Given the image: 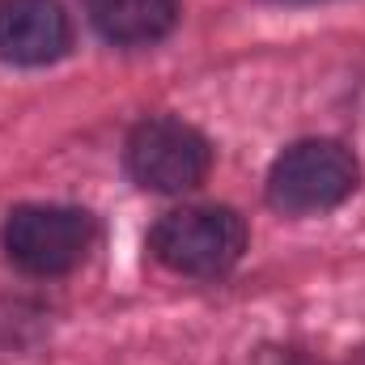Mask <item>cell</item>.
Listing matches in <instances>:
<instances>
[{
    "mask_svg": "<svg viewBox=\"0 0 365 365\" xmlns=\"http://www.w3.org/2000/svg\"><path fill=\"white\" fill-rule=\"evenodd\" d=\"M123 162H128V175L145 191L182 195L204 182L208 166H212V149L191 123L158 115V119H145L132 128Z\"/></svg>",
    "mask_w": 365,
    "mask_h": 365,
    "instance_id": "4",
    "label": "cell"
},
{
    "mask_svg": "<svg viewBox=\"0 0 365 365\" xmlns=\"http://www.w3.org/2000/svg\"><path fill=\"white\" fill-rule=\"evenodd\" d=\"M73 43L60 0H0V60L17 68L56 64Z\"/></svg>",
    "mask_w": 365,
    "mask_h": 365,
    "instance_id": "5",
    "label": "cell"
},
{
    "mask_svg": "<svg viewBox=\"0 0 365 365\" xmlns=\"http://www.w3.org/2000/svg\"><path fill=\"white\" fill-rule=\"evenodd\" d=\"M357 191V158L340 140H297L272 162L268 204L289 217H310L344 204Z\"/></svg>",
    "mask_w": 365,
    "mask_h": 365,
    "instance_id": "3",
    "label": "cell"
},
{
    "mask_svg": "<svg viewBox=\"0 0 365 365\" xmlns=\"http://www.w3.org/2000/svg\"><path fill=\"white\" fill-rule=\"evenodd\" d=\"M90 26L115 47H149L179 21V0H86Z\"/></svg>",
    "mask_w": 365,
    "mask_h": 365,
    "instance_id": "6",
    "label": "cell"
},
{
    "mask_svg": "<svg viewBox=\"0 0 365 365\" xmlns=\"http://www.w3.org/2000/svg\"><path fill=\"white\" fill-rule=\"evenodd\" d=\"M93 238V217L86 208H68V204H26L13 208L4 221V255L13 268L30 276H64L73 272L86 255H90Z\"/></svg>",
    "mask_w": 365,
    "mask_h": 365,
    "instance_id": "2",
    "label": "cell"
},
{
    "mask_svg": "<svg viewBox=\"0 0 365 365\" xmlns=\"http://www.w3.org/2000/svg\"><path fill=\"white\" fill-rule=\"evenodd\" d=\"M149 251L162 268L195 280H212L225 276L247 251V225L234 208H179L166 212L153 234H149Z\"/></svg>",
    "mask_w": 365,
    "mask_h": 365,
    "instance_id": "1",
    "label": "cell"
},
{
    "mask_svg": "<svg viewBox=\"0 0 365 365\" xmlns=\"http://www.w3.org/2000/svg\"><path fill=\"white\" fill-rule=\"evenodd\" d=\"M259 365H310L302 353H272V357H264Z\"/></svg>",
    "mask_w": 365,
    "mask_h": 365,
    "instance_id": "7",
    "label": "cell"
},
{
    "mask_svg": "<svg viewBox=\"0 0 365 365\" xmlns=\"http://www.w3.org/2000/svg\"><path fill=\"white\" fill-rule=\"evenodd\" d=\"M293 4H306V0H293Z\"/></svg>",
    "mask_w": 365,
    "mask_h": 365,
    "instance_id": "8",
    "label": "cell"
}]
</instances>
